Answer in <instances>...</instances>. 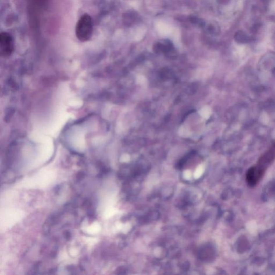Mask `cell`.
Returning <instances> with one entry per match:
<instances>
[{"mask_svg":"<svg viewBox=\"0 0 275 275\" xmlns=\"http://www.w3.org/2000/svg\"><path fill=\"white\" fill-rule=\"evenodd\" d=\"M14 44L12 36L7 32L0 34V52L2 56H10L14 51Z\"/></svg>","mask_w":275,"mask_h":275,"instance_id":"cell-2","label":"cell"},{"mask_svg":"<svg viewBox=\"0 0 275 275\" xmlns=\"http://www.w3.org/2000/svg\"><path fill=\"white\" fill-rule=\"evenodd\" d=\"M235 38L238 42L241 43L246 42L248 40V37L242 31L237 32L235 35Z\"/></svg>","mask_w":275,"mask_h":275,"instance_id":"cell-5","label":"cell"},{"mask_svg":"<svg viewBox=\"0 0 275 275\" xmlns=\"http://www.w3.org/2000/svg\"><path fill=\"white\" fill-rule=\"evenodd\" d=\"M58 253V247H55L54 249H53L52 251V254H51V255L53 258H55L56 256V254H57Z\"/></svg>","mask_w":275,"mask_h":275,"instance_id":"cell-11","label":"cell"},{"mask_svg":"<svg viewBox=\"0 0 275 275\" xmlns=\"http://www.w3.org/2000/svg\"><path fill=\"white\" fill-rule=\"evenodd\" d=\"M265 173L261 172V170L258 169L256 166H254L249 168L246 174V181L250 187H254L263 178Z\"/></svg>","mask_w":275,"mask_h":275,"instance_id":"cell-4","label":"cell"},{"mask_svg":"<svg viewBox=\"0 0 275 275\" xmlns=\"http://www.w3.org/2000/svg\"><path fill=\"white\" fill-rule=\"evenodd\" d=\"M179 133L181 136L187 137L189 134V131L188 130V128L185 127V126H182L180 128Z\"/></svg>","mask_w":275,"mask_h":275,"instance_id":"cell-7","label":"cell"},{"mask_svg":"<svg viewBox=\"0 0 275 275\" xmlns=\"http://www.w3.org/2000/svg\"><path fill=\"white\" fill-rule=\"evenodd\" d=\"M40 264H41V262H37V263H35V265H34V266L33 267V268H32V270H33V274H35V272H38Z\"/></svg>","mask_w":275,"mask_h":275,"instance_id":"cell-9","label":"cell"},{"mask_svg":"<svg viewBox=\"0 0 275 275\" xmlns=\"http://www.w3.org/2000/svg\"><path fill=\"white\" fill-rule=\"evenodd\" d=\"M210 110L207 106H205L200 111H199V113L201 115V117H203L204 118H208L210 115Z\"/></svg>","mask_w":275,"mask_h":275,"instance_id":"cell-6","label":"cell"},{"mask_svg":"<svg viewBox=\"0 0 275 275\" xmlns=\"http://www.w3.org/2000/svg\"><path fill=\"white\" fill-rule=\"evenodd\" d=\"M64 236L66 240H69L71 239L72 234L69 231H64Z\"/></svg>","mask_w":275,"mask_h":275,"instance_id":"cell-10","label":"cell"},{"mask_svg":"<svg viewBox=\"0 0 275 275\" xmlns=\"http://www.w3.org/2000/svg\"><path fill=\"white\" fill-rule=\"evenodd\" d=\"M275 160V143L265 152L258 160L256 165L259 169L265 173L266 170Z\"/></svg>","mask_w":275,"mask_h":275,"instance_id":"cell-3","label":"cell"},{"mask_svg":"<svg viewBox=\"0 0 275 275\" xmlns=\"http://www.w3.org/2000/svg\"><path fill=\"white\" fill-rule=\"evenodd\" d=\"M85 177V174L83 173V172H80V173H78V174H76V180L78 182L79 181H81V180H83Z\"/></svg>","mask_w":275,"mask_h":275,"instance_id":"cell-8","label":"cell"},{"mask_svg":"<svg viewBox=\"0 0 275 275\" xmlns=\"http://www.w3.org/2000/svg\"><path fill=\"white\" fill-rule=\"evenodd\" d=\"M93 32V22L91 16L85 14L81 16L76 26L75 33L81 42H86L91 38Z\"/></svg>","mask_w":275,"mask_h":275,"instance_id":"cell-1","label":"cell"}]
</instances>
